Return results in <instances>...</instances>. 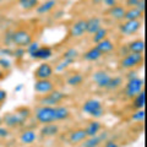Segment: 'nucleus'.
<instances>
[{
    "instance_id": "1",
    "label": "nucleus",
    "mask_w": 147,
    "mask_h": 147,
    "mask_svg": "<svg viewBox=\"0 0 147 147\" xmlns=\"http://www.w3.org/2000/svg\"><path fill=\"white\" fill-rule=\"evenodd\" d=\"M67 98V94L63 91L54 90L44 96H37L36 102L38 105H49V107H57L61 104Z\"/></svg>"
},
{
    "instance_id": "2",
    "label": "nucleus",
    "mask_w": 147,
    "mask_h": 147,
    "mask_svg": "<svg viewBox=\"0 0 147 147\" xmlns=\"http://www.w3.org/2000/svg\"><path fill=\"white\" fill-rule=\"evenodd\" d=\"M82 112L86 115L91 117L92 119H100L105 114V109L103 107V103L99 99L90 98L86 99L84 104H82Z\"/></svg>"
},
{
    "instance_id": "3",
    "label": "nucleus",
    "mask_w": 147,
    "mask_h": 147,
    "mask_svg": "<svg viewBox=\"0 0 147 147\" xmlns=\"http://www.w3.org/2000/svg\"><path fill=\"white\" fill-rule=\"evenodd\" d=\"M33 115L37 123L40 125L55 123V107L49 105H37L33 110Z\"/></svg>"
},
{
    "instance_id": "4",
    "label": "nucleus",
    "mask_w": 147,
    "mask_h": 147,
    "mask_svg": "<svg viewBox=\"0 0 147 147\" xmlns=\"http://www.w3.org/2000/svg\"><path fill=\"white\" fill-rule=\"evenodd\" d=\"M144 87H145V81L144 79H141L139 76L127 80V82L125 84V87H124V92H123L124 97L126 99H132L141 91H144Z\"/></svg>"
},
{
    "instance_id": "5",
    "label": "nucleus",
    "mask_w": 147,
    "mask_h": 147,
    "mask_svg": "<svg viewBox=\"0 0 147 147\" xmlns=\"http://www.w3.org/2000/svg\"><path fill=\"white\" fill-rule=\"evenodd\" d=\"M144 63V54H137V53H129L124 55L120 60V66L125 70H135Z\"/></svg>"
},
{
    "instance_id": "6",
    "label": "nucleus",
    "mask_w": 147,
    "mask_h": 147,
    "mask_svg": "<svg viewBox=\"0 0 147 147\" xmlns=\"http://www.w3.org/2000/svg\"><path fill=\"white\" fill-rule=\"evenodd\" d=\"M32 40H33V34L26 28H18L13 31L12 42L15 47L26 48Z\"/></svg>"
},
{
    "instance_id": "7",
    "label": "nucleus",
    "mask_w": 147,
    "mask_h": 147,
    "mask_svg": "<svg viewBox=\"0 0 147 147\" xmlns=\"http://www.w3.org/2000/svg\"><path fill=\"white\" fill-rule=\"evenodd\" d=\"M142 27V21L141 20H131V21H123L119 27V32L123 36H132L137 33Z\"/></svg>"
},
{
    "instance_id": "8",
    "label": "nucleus",
    "mask_w": 147,
    "mask_h": 147,
    "mask_svg": "<svg viewBox=\"0 0 147 147\" xmlns=\"http://www.w3.org/2000/svg\"><path fill=\"white\" fill-rule=\"evenodd\" d=\"M33 76L36 80H47V79H52L54 76V67L50 63L43 61L42 64H39L36 67V70L33 72Z\"/></svg>"
},
{
    "instance_id": "9",
    "label": "nucleus",
    "mask_w": 147,
    "mask_h": 147,
    "mask_svg": "<svg viewBox=\"0 0 147 147\" xmlns=\"http://www.w3.org/2000/svg\"><path fill=\"white\" fill-rule=\"evenodd\" d=\"M34 93L37 96H44L55 90V84L52 79L47 80H36L34 86H33Z\"/></svg>"
},
{
    "instance_id": "10",
    "label": "nucleus",
    "mask_w": 147,
    "mask_h": 147,
    "mask_svg": "<svg viewBox=\"0 0 147 147\" xmlns=\"http://www.w3.org/2000/svg\"><path fill=\"white\" fill-rule=\"evenodd\" d=\"M110 77H112V75H110V72L107 70H97L92 74V81H93V84L100 90L107 88Z\"/></svg>"
},
{
    "instance_id": "11",
    "label": "nucleus",
    "mask_w": 147,
    "mask_h": 147,
    "mask_svg": "<svg viewBox=\"0 0 147 147\" xmlns=\"http://www.w3.org/2000/svg\"><path fill=\"white\" fill-rule=\"evenodd\" d=\"M1 120H3V125L9 127V129L20 127V126H22L26 123L25 120H22V119L20 118V115H18L16 112H11V113L4 114V115L1 117Z\"/></svg>"
},
{
    "instance_id": "12",
    "label": "nucleus",
    "mask_w": 147,
    "mask_h": 147,
    "mask_svg": "<svg viewBox=\"0 0 147 147\" xmlns=\"http://www.w3.org/2000/svg\"><path fill=\"white\" fill-rule=\"evenodd\" d=\"M57 6H58V0H43L34 9V12L38 16H45V15L52 13Z\"/></svg>"
},
{
    "instance_id": "13",
    "label": "nucleus",
    "mask_w": 147,
    "mask_h": 147,
    "mask_svg": "<svg viewBox=\"0 0 147 147\" xmlns=\"http://www.w3.org/2000/svg\"><path fill=\"white\" fill-rule=\"evenodd\" d=\"M86 34V18H79L70 27L71 38H81Z\"/></svg>"
},
{
    "instance_id": "14",
    "label": "nucleus",
    "mask_w": 147,
    "mask_h": 147,
    "mask_svg": "<svg viewBox=\"0 0 147 147\" xmlns=\"http://www.w3.org/2000/svg\"><path fill=\"white\" fill-rule=\"evenodd\" d=\"M100 27H103V21L99 16H91L86 20V34H94Z\"/></svg>"
},
{
    "instance_id": "15",
    "label": "nucleus",
    "mask_w": 147,
    "mask_h": 147,
    "mask_svg": "<svg viewBox=\"0 0 147 147\" xmlns=\"http://www.w3.org/2000/svg\"><path fill=\"white\" fill-rule=\"evenodd\" d=\"M60 132V126L58 125L57 123H50V124H45V125H42L39 130V135L42 137H54L59 135Z\"/></svg>"
},
{
    "instance_id": "16",
    "label": "nucleus",
    "mask_w": 147,
    "mask_h": 147,
    "mask_svg": "<svg viewBox=\"0 0 147 147\" xmlns=\"http://www.w3.org/2000/svg\"><path fill=\"white\" fill-rule=\"evenodd\" d=\"M52 57H53V49L49 45H40L38 50L31 55V58L34 59V60H43V61L48 60Z\"/></svg>"
},
{
    "instance_id": "17",
    "label": "nucleus",
    "mask_w": 147,
    "mask_h": 147,
    "mask_svg": "<svg viewBox=\"0 0 147 147\" xmlns=\"http://www.w3.org/2000/svg\"><path fill=\"white\" fill-rule=\"evenodd\" d=\"M86 131L85 129H76V130H74L70 132V135L67 137V142L72 146H79L81 142H84L86 140Z\"/></svg>"
},
{
    "instance_id": "18",
    "label": "nucleus",
    "mask_w": 147,
    "mask_h": 147,
    "mask_svg": "<svg viewBox=\"0 0 147 147\" xmlns=\"http://www.w3.org/2000/svg\"><path fill=\"white\" fill-rule=\"evenodd\" d=\"M37 137H38V134L34 130H32V129H28V130H24L21 132V135L18 136V141H20L21 145L30 146L32 144H34Z\"/></svg>"
},
{
    "instance_id": "19",
    "label": "nucleus",
    "mask_w": 147,
    "mask_h": 147,
    "mask_svg": "<svg viewBox=\"0 0 147 147\" xmlns=\"http://www.w3.org/2000/svg\"><path fill=\"white\" fill-rule=\"evenodd\" d=\"M102 129H103V124L99 121V119H93V120H91L86 125L85 131H86L87 137H91V136H96L99 132H102Z\"/></svg>"
},
{
    "instance_id": "20",
    "label": "nucleus",
    "mask_w": 147,
    "mask_h": 147,
    "mask_svg": "<svg viewBox=\"0 0 147 147\" xmlns=\"http://www.w3.org/2000/svg\"><path fill=\"white\" fill-rule=\"evenodd\" d=\"M126 7L123 5V4H117L115 6L110 7L107 10V15L109 17H112L113 20L115 21H123L124 20V15H125Z\"/></svg>"
},
{
    "instance_id": "21",
    "label": "nucleus",
    "mask_w": 147,
    "mask_h": 147,
    "mask_svg": "<svg viewBox=\"0 0 147 147\" xmlns=\"http://www.w3.org/2000/svg\"><path fill=\"white\" fill-rule=\"evenodd\" d=\"M107 139L104 137L103 132H99L96 136H91V137H86V140L80 144V147H99L100 144Z\"/></svg>"
},
{
    "instance_id": "22",
    "label": "nucleus",
    "mask_w": 147,
    "mask_h": 147,
    "mask_svg": "<svg viewBox=\"0 0 147 147\" xmlns=\"http://www.w3.org/2000/svg\"><path fill=\"white\" fill-rule=\"evenodd\" d=\"M65 82L70 87H79L85 82V76L82 72H71L66 76Z\"/></svg>"
},
{
    "instance_id": "23",
    "label": "nucleus",
    "mask_w": 147,
    "mask_h": 147,
    "mask_svg": "<svg viewBox=\"0 0 147 147\" xmlns=\"http://www.w3.org/2000/svg\"><path fill=\"white\" fill-rule=\"evenodd\" d=\"M70 117H71V110L67 107H65V105H63V104H59L55 107V123L64 121Z\"/></svg>"
},
{
    "instance_id": "24",
    "label": "nucleus",
    "mask_w": 147,
    "mask_h": 147,
    "mask_svg": "<svg viewBox=\"0 0 147 147\" xmlns=\"http://www.w3.org/2000/svg\"><path fill=\"white\" fill-rule=\"evenodd\" d=\"M94 45H96V48H97L99 52L102 53V55L113 53L114 49H115V44H114L109 38H105V39H103V40H100L99 43L94 44Z\"/></svg>"
},
{
    "instance_id": "25",
    "label": "nucleus",
    "mask_w": 147,
    "mask_h": 147,
    "mask_svg": "<svg viewBox=\"0 0 147 147\" xmlns=\"http://www.w3.org/2000/svg\"><path fill=\"white\" fill-rule=\"evenodd\" d=\"M102 57H103L102 53L96 48V45H93L92 48H90L88 50H86V52L82 54V59H84L85 61H97Z\"/></svg>"
},
{
    "instance_id": "26",
    "label": "nucleus",
    "mask_w": 147,
    "mask_h": 147,
    "mask_svg": "<svg viewBox=\"0 0 147 147\" xmlns=\"http://www.w3.org/2000/svg\"><path fill=\"white\" fill-rule=\"evenodd\" d=\"M144 17V11L139 10L137 7H129L126 9L123 21H131V20H141Z\"/></svg>"
},
{
    "instance_id": "27",
    "label": "nucleus",
    "mask_w": 147,
    "mask_h": 147,
    "mask_svg": "<svg viewBox=\"0 0 147 147\" xmlns=\"http://www.w3.org/2000/svg\"><path fill=\"white\" fill-rule=\"evenodd\" d=\"M129 53H137V54H144L145 50V42L142 39H134L130 43H127Z\"/></svg>"
},
{
    "instance_id": "28",
    "label": "nucleus",
    "mask_w": 147,
    "mask_h": 147,
    "mask_svg": "<svg viewBox=\"0 0 147 147\" xmlns=\"http://www.w3.org/2000/svg\"><path fill=\"white\" fill-rule=\"evenodd\" d=\"M80 50L77 49V48H69V49H66L65 52L63 53V55H61V59H65V60H69V61H71V63H75L77 59H79V57H80Z\"/></svg>"
},
{
    "instance_id": "29",
    "label": "nucleus",
    "mask_w": 147,
    "mask_h": 147,
    "mask_svg": "<svg viewBox=\"0 0 147 147\" xmlns=\"http://www.w3.org/2000/svg\"><path fill=\"white\" fill-rule=\"evenodd\" d=\"M17 4L21 10L24 11H32L38 6L39 0H17Z\"/></svg>"
},
{
    "instance_id": "30",
    "label": "nucleus",
    "mask_w": 147,
    "mask_h": 147,
    "mask_svg": "<svg viewBox=\"0 0 147 147\" xmlns=\"http://www.w3.org/2000/svg\"><path fill=\"white\" fill-rule=\"evenodd\" d=\"M123 84H124V80H123L121 76H112L105 90H108V91H117L118 88H120V87L123 86Z\"/></svg>"
},
{
    "instance_id": "31",
    "label": "nucleus",
    "mask_w": 147,
    "mask_h": 147,
    "mask_svg": "<svg viewBox=\"0 0 147 147\" xmlns=\"http://www.w3.org/2000/svg\"><path fill=\"white\" fill-rule=\"evenodd\" d=\"M108 34H109L108 28H105V27H100V28L94 34H92V42H93L94 44H97V43L100 42V40L108 38Z\"/></svg>"
},
{
    "instance_id": "32",
    "label": "nucleus",
    "mask_w": 147,
    "mask_h": 147,
    "mask_svg": "<svg viewBox=\"0 0 147 147\" xmlns=\"http://www.w3.org/2000/svg\"><path fill=\"white\" fill-rule=\"evenodd\" d=\"M132 108H134L135 110L145 108V90L141 91L136 97L132 98Z\"/></svg>"
},
{
    "instance_id": "33",
    "label": "nucleus",
    "mask_w": 147,
    "mask_h": 147,
    "mask_svg": "<svg viewBox=\"0 0 147 147\" xmlns=\"http://www.w3.org/2000/svg\"><path fill=\"white\" fill-rule=\"evenodd\" d=\"M15 112L20 115V118L22 119V120H25V121L28 120V119L32 117V114H33L32 109L30 107H26V105H21V107H18Z\"/></svg>"
},
{
    "instance_id": "34",
    "label": "nucleus",
    "mask_w": 147,
    "mask_h": 147,
    "mask_svg": "<svg viewBox=\"0 0 147 147\" xmlns=\"http://www.w3.org/2000/svg\"><path fill=\"white\" fill-rule=\"evenodd\" d=\"M71 64H74V63L69 61V60H65V59H60V60H59L57 64H55V66H53V67H54V74H55V72L61 74V72H64V71H66L67 69L70 67Z\"/></svg>"
},
{
    "instance_id": "35",
    "label": "nucleus",
    "mask_w": 147,
    "mask_h": 147,
    "mask_svg": "<svg viewBox=\"0 0 147 147\" xmlns=\"http://www.w3.org/2000/svg\"><path fill=\"white\" fill-rule=\"evenodd\" d=\"M131 120L135 123H144L145 120V110L144 109H137L132 113L131 115Z\"/></svg>"
},
{
    "instance_id": "36",
    "label": "nucleus",
    "mask_w": 147,
    "mask_h": 147,
    "mask_svg": "<svg viewBox=\"0 0 147 147\" xmlns=\"http://www.w3.org/2000/svg\"><path fill=\"white\" fill-rule=\"evenodd\" d=\"M12 36H13V31L12 30H9V31H6L5 33H4V36H3V43H4L5 47H10V45H13Z\"/></svg>"
},
{
    "instance_id": "37",
    "label": "nucleus",
    "mask_w": 147,
    "mask_h": 147,
    "mask_svg": "<svg viewBox=\"0 0 147 147\" xmlns=\"http://www.w3.org/2000/svg\"><path fill=\"white\" fill-rule=\"evenodd\" d=\"M40 47V44H39V42H37V40H32V42L27 45V47L25 48V50H26V53L30 55L33 54L34 52H37V50H38V48Z\"/></svg>"
},
{
    "instance_id": "38",
    "label": "nucleus",
    "mask_w": 147,
    "mask_h": 147,
    "mask_svg": "<svg viewBox=\"0 0 147 147\" xmlns=\"http://www.w3.org/2000/svg\"><path fill=\"white\" fill-rule=\"evenodd\" d=\"M0 70H3L4 72L11 70V61L7 58H0Z\"/></svg>"
},
{
    "instance_id": "39",
    "label": "nucleus",
    "mask_w": 147,
    "mask_h": 147,
    "mask_svg": "<svg viewBox=\"0 0 147 147\" xmlns=\"http://www.w3.org/2000/svg\"><path fill=\"white\" fill-rule=\"evenodd\" d=\"M26 54V50L25 48H20V47H16V49L12 50V57H15L16 59H21L24 58V55Z\"/></svg>"
},
{
    "instance_id": "40",
    "label": "nucleus",
    "mask_w": 147,
    "mask_h": 147,
    "mask_svg": "<svg viewBox=\"0 0 147 147\" xmlns=\"http://www.w3.org/2000/svg\"><path fill=\"white\" fill-rule=\"evenodd\" d=\"M10 129L6 127V126H4V125H0V139H7L9 136H10Z\"/></svg>"
},
{
    "instance_id": "41",
    "label": "nucleus",
    "mask_w": 147,
    "mask_h": 147,
    "mask_svg": "<svg viewBox=\"0 0 147 147\" xmlns=\"http://www.w3.org/2000/svg\"><path fill=\"white\" fill-rule=\"evenodd\" d=\"M100 4H102V5L108 10V9L115 6L117 4H119V3H118V0H102V3Z\"/></svg>"
},
{
    "instance_id": "42",
    "label": "nucleus",
    "mask_w": 147,
    "mask_h": 147,
    "mask_svg": "<svg viewBox=\"0 0 147 147\" xmlns=\"http://www.w3.org/2000/svg\"><path fill=\"white\" fill-rule=\"evenodd\" d=\"M103 147H121V146L119 145L115 140L107 139L105 141H103Z\"/></svg>"
},
{
    "instance_id": "43",
    "label": "nucleus",
    "mask_w": 147,
    "mask_h": 147,
    "mask_svg": "<svg viewBox=\"0 0 147 147\" xmlns=\"http://www.w3.org/2000/svg\"><path fill=\"white\" fill-rule=\"evenodd\" d=\"M140 1L141 0H125L124 6H125L126 9H129V7H137V5H139Z\"/></svg>"
},
{
    "instance_id": "44",
    "label": "nucleus",
    "mask_w": 147,
    "mask_h": 147,
    "mask_svg": "<svg viewBox=\"0 0 147 147\" xmlns=\"http://www.w3.org/2000/svg\"><path fill=\"white\" fill-rule=\"evenodd\" d=\"M0 55H5V57H12V49L10 47H4L0 49Z\"/></svg>"
},
{
    "instance_id": "45",
    "label": "nucleus",
    "mask_w": 147,
    "mask_h": 147,
    "mask_svg": "<svg viewBox=\"0 0 147 147\" xmlns=\"http://www.w3.org/2000/svg\"><path fill=\"white\" fill-rule=\"evenodd\" d=\"M7 99V92L5 90L0 88V107L5 103V100Z\"/></svg>"
},
{
    "instance_id": "46",
    "label": "nucleus",
    "mask_w": 147,
    "mask_h": 147,
    "mask_svg": "<svg viewBox=\"0 0 147 147\" xmlns=\"http://www.w3.org/2000/svg\"><path fill=\"white\" fill-rule=\"evenodd\" d=\"M129 72L126 74V80H130V79H134V77H137V72L135 70H127Z\"/></svg>"
},
{
    "instance_id": "47",
    "label": "nucleus",
    "mask_w": 147,
    "mask_h": 147,
    "mask_svg": "<svg viewBox=\"0 0 147 147\" xmlns=\"http://www.w3.org/2000/svg\"><path fill=\"white\" fill-rule=\"evenodd\" d=\"M22 87H24V85H17V86L15 87V92H17V91H21V90H22Z\"/></svg>"
},
{
    "instance_id": "48",
    "label": "nucleus",
    "mask_w": 147,
    "mask_h": 147,
    "mask_svg": "<svg viewBox=\"0 0 147 147\" xmlns=\"http://www.w3.org/2000/svg\"><path fill=\"white\" fill-rule=\"evenodd\" d=\"M5 75H6V72H4L3 70H0V80H3L4 77H5Z\"/></svg>"
},
{
    "instance_id": "49",
    "label": "nucleus",
    "mask_w": 147,
    "mask_h": 147,
    "mask_svg": "<svg viewBox=\"0 0 147 147\" xmlns=\"http://www.w3.org/2000/svg\"><path fill=\"white\" fill-rule=\"evenodd\" d=\"M92 3L93 4H100L102 3V0H92Z\"/></svg>"
},
{
    "instance_id": "50",
    "label": "nucleus",
    "mask_w": 147,
    "mask_h": 147,
    "mask_svg": "<svg viewBox=\"0 0 147 147\" xmlns=\"http://www.w3.org/2000/svg\"><path fill=\"white\" fill-rule=\"evenodd\" d=\"M0 125H3V120H1V117H0Z\"/></svg>"
},
{
    "instance_id": "51",
    "label": "nucleus",
    "mask_w": 147,
    "mask_h": 147,
    "mask_svg": "<svg viewBox=\"0 0 147 147\" xmlns=\"http://www.w3.org/2000/svg\"><path fill=\"white\" fill-rule=\"evenodd\" d=\"M4 147H10V146H4Z\"/></svg>"
},
{
    "instance_id": "52",
    "label": "nucleus",
    "mask_w": 147,
    "mask_h": 147,
    "mask_svg": "<svg viewBox=\"0 0 147 147\" xmlns=\"http://www.w3.org/2000/svg\"><path fill=\"white\" fill-rule=\"evenodd\" d=\"M0 108H1V107H0Z\"/></svg>"
}]
</instances>
